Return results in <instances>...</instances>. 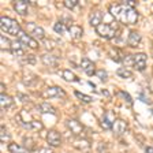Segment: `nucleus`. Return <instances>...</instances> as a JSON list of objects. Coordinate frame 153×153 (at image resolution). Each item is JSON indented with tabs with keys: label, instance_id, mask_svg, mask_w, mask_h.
<instances>
[{
	"label": "nucleus",
	"instance_id": "22",
	"mask_svg": "<svg viewBox=\"0 0 153 153\" xmlns=\"http://www.w3.org/2000/svg\"><path fill=\"white\" fill-rule=\"evenodd\" d=\"M62 76H63L67 82H78V81H79V78H78L71 70H63L62 71Z\"/></svg>",
	"mask_w": 153,
	"mask_h": 153
},
{
	"label": "nucleus",
	"instance_id": "36",
	"mask_svg": "<svg viewBox=\"0 0 153 153\" xmlns=\"http://www.w3.org/2000/svg\"><path fill=\"white\" fill-rule=\"evenodd\" d=\"M64 6L68 10H74L78 6V0H64Z\"/></svg>",
	"mask_w": 153,
	"mask_h": 153
},
{
	"label": "nucleus",
	"instance_id": "20",
	"mask_svg": "<svg viewBox=\"0 0 153 153\" xmlns=\"http://www.w3.org/2000/svg\"><path fill=\"white\" fill-rule=\"evenodd\" d=\"M22 126L29 128V130H33V131H40L44 128V124L40 120H29V122H26V123H23Z\"/></svg>",
	"mask_w": 153,
	"mask_h": 153
},
{
	"label": "nucleus",
	"instance_id": "21",
	"mask_svg": "<svg viewBox=\"0 0 153 153\" xmlns=\"http://www.w3.org/2000/svg\"><path fill=\"white\" fill-rule=\"evenodd\" d=\"M74 145H75V148H78V149H81V150H88L92 146V142H90V140H88V138H78V140L74 142Z\"/></svg>",
	"mask_w": 153,
	"mask_h": 153
},
{
	"label": "nucleus",
	"instance_id": "13",
	"mask_svg": "<svg viewBox=\"0 0 153 153\" xmlns=\"http://www.w3.org/2000/svg\"><path fill=\"white\" fill-rule=\"evenodd\" d=\"M27 6H29V0H16L14 3V8L19 15H26L27 14Z\"/></svg>",
	"mask_w": 153,
	"mask_h": 153
},
{
	"label": "nucleus",
	"instance_id": "18",
	"mask_svg": "<svg viewBox=\"0 0 153 153\" xmlns=\"http://www.w3.org/2000/svg\"><path fill=\"white\" fill-rule=\"evenodd\" d=\"M0 105H1V108L3 109L11 108V107L14 105L13 97H10V96L6 94V93H1V94H0Z\"/></svg>",
	"mask_w": 153,
	"mask_h": 153
},
{
	"label": "nucleus",
	"instance_id": "37",
	"mask_svg": "<svg viewBox=\"0 0 153 153\" xmlns=\"http://www.w3.org/2000/svg\"><path fill=\"white\" fill-rule=\"evenodd\" d=\"M123 6L126 7V8H134V7L137 6V3H135L134 0H124V1H123Z\"/></svg>",
	"mask_w": 153,
	"mask_h": 153
},
{
	"label": "nucleus",
	"instance_id": "29",
	"mask_svg": "<svg viewBox=\"0 0 153 153\" xmlns=\"http://www.w3.org/2000/svg\"><path fill=\"white\" fill-rule=\"evenodd\" d=\"M0 140H1V143H6L10 141V133L6 126H1V128H0Z\"/></svg>",
	"mask_w": 153,
	"mask_h": 153
},
{
	"label": "nucleus",
	"instance_id": "15",
	"mask_svg": "<svg viewBox=\"0 0 153 153\" xmlns=\"http://www.w3.org/2000/svg\"><path fill=\"white\" fill-rule=\"evenodd\" d=\"M101 21H102V13L101 11H93L89 16V23L93 26V27H97V26L101 25Z\"/></svg>",
	"mask_w": 153,
	"mask_h": 153
},
{
	"label": "nucleus",
	"instance_id": "32",
	"mask_svg": "<svg viewBox=\"0 0 153 153\" xmlns=\"http://www.w3.org/2000/svg\"><path fill=\"white\" fill-rule=\"evenodd\" d=\"M74 94H75L76 97H78L81 101H83V102H92L93 101V97H90V96H88V94H83L82 92L75 90V92H74Z\"/></svg>",
	"mask_w": 153,
	"mask_h": 153
},
{
	"label": "nucleus",
	"instance_id": "10",
	"mask_svg": "<svg viewBox=\"0 0 153 153\" xmlns=\"http://www.w3.org/2000/svg\"><path fill=\"white\" fill-rule=\"evenodd\" d=\"M66 126L67 128L74 134V135H79L83 130V126L81 122H78L76 119H67L66 120Z\"/></svg>",
	"mask_w": 153,
	"mask_h": 153
},
{
	"label": "nucleus",
	"instance_id": "41",
	"mask_svg": "<svg viewBox=\"0 0 153 153\" xmlns=\"http://www.w3.org/2000/svg\"><path fill=\"white\" fill-rule=\"evenodd\" d=\"M0 90H1V93H4V90H6V86H4V83H0Z\"/></svg>",
	"mask_w": 153,
	"mask_h": 153
},
{
	"label": "nucleus",
	"instance_id": "8",
	"mask_svg": "<svg viewBox=\"0 0 153 153\" xmlns=\"http://www.w3.org/2000/svg\"><path fill=\"white\" fill-rule=\"evenodd\" d=\"M47 142L51 146H60L62 143V135L57 130H49L47 134Z\"/></svg>",
	"mask_w": 153,
	"mask_h": 153
},
{
	"label": "nucleus",
	"instance_id": "19",
	"mask_svg": "<svg viewBox=\"0 0 153 153\" xmlns=\"http://www.w3.org/2000/svg\"><path fill=\"white\" fill-rule=\"evenodd\" d=\"M11 52L15 56H23V53H25V45L21 41H14L13 45H11Z\"/></svg>",
	"mask_w": 153,
	"mask_h": 153
},
{
	"label": "nucleus",
	"instance_id": "30",
	"mask_svg": "<svg viewBox=\"0 0 153 153\" xmlns=\"http://www.w3.org/2000/svg\"><path fill=\"white\" fill-rule=\"evenodd\" d=\"M23 146H25L26 150H30L32 152L34 149V140L32 137H25L23 138Z\"/></svg>",
	"mask_w": 153,
	"mask_h": 153
},
{
	"label": "nucleus",
	"instance_id": "1",
	"mask_svg": "<svg viewBox=\"0 0 153 153\" xmlns=\"http://www.w3.org/2000/svg\"><path fill=\"white\" fill-rule=\"evenodd\" d=\"M0 27H1V30H3L4 33L16 36V37H18L19 33L22 32L21 27H19V25L16 23V21L8 18V16H1V19H0Z\"/></svg>",
	"mask_w": 153,
	"mask_h": 153
},
{
	"label": "nucleus",
	"instance_id": "7",
	"mask_svg": "<svg viewBox=\"0 0 153 153\" xmlns=\"http://www.w3.org/2000/svg\"><path fill=\"white\" fill-rule=\"evenodd\" d=\"M18 41H21L23 45H26V47H29V48H38V44H37V41H36V38H33L30 34H26L25 32H21L18 34Z\"/></svg>",
	"mask_w": 153,
	"mask_h": 153
},
{
	"label": "nucleus",
	"instance_id": "28",
	"mask_svg": "<svg viewBox=\"0 0 153 153\" xmlns=\"http://www.w3.org/2000/svg\"><path fill=\"white\" fill-rule=\"evenodd\" d=\"M0 44H1V49H3V51H11L13 42L10 41L6 36H1V37H0Z\"/></svg>",
	"mask_w": 153,
	"mask_h": 153
},
{
	"label": "nucleus",
	"instance_id": "27",
	"mask_svg": "<svg viewBox=\"0 0 153 153\" xmlns=\"http://www.w3.org/2000/svg\"><path fill=\"white\" fill-rule=\"evenodd\" d=\"M7 148H8L10 153H26V150L23 149L21 145H18V143H15V142H10Z\"/></svg>",
	"mask_w": 153,
	"mask_h": 153
},
{
	"label": "nucleus",
	"instance_id": "38",
	"mask_svg": "<svg viewBox=\"0 0 153 153\" xmlns=\"http://www.w3.org/2000/svg\"><path fill=\"white\" fill-rule=\"evenodd\" d=\"M18 97L21 99V101L22 102H27L29 101V97L26 94H22V93H18Z\"/></svg>",
	"mask_w": 153,
	"mask_h": 153
},
{
	"label": "nucleus",
	"instance_id": "23",
	"mask_svg": "<svg viewBox=\"0 0 153 153\" xmlns=\"http://www.w3.org/2000/svg\"><path fill=\"white\" fill-rule=\"evenodd\" d=\"M53 30L57 33V34H63V33H66L67 30H68V26H67L63 21H57V22L53 25Z\"/></svg>",
	"mask_w": 153,
	"mask_h": 153
},
{
	"label": "nucleus",
	"instance_id": "26",
	"mask_svg": "<svg viewBox=\"0 0 153 153\" xmlns=\"http://www.w3.org/2000/svg\"><path fill=\"white\" fill-rule=\"evenodd\" d=\"M138 21V13L135 8H128L127 10V23H137Z\"/></svg>",
	"mask_w": 153,
	"mask_h": 153
},
{
	"label": "nucleus",
	"instance_id": "39",
	"mask_svg": "<svg viewBox=\"0 0 153 153\" xmlns=\"http://www.w3.org/2000/svg\"><path fill=\"white\" fill-rule=\"evenodd\" d=\"M26 57H27V62H29V63H32V64L36 63V57L33 56V55H27Z\"/></svg>",
	"mask_w": 153,
	"mask_h": 153
},
{
	"label": "nucleus",
	"instance_id": "12",
	"mask_svg": "<svg viewBox=\"0 0 153 153\" xmlns=\"http://www.w3.org/2000/svg\"><path fill=\"white\" fill-rule=\"evenodd\" d=\"M42 96L47 97V99H52V97H63L64 92H63L62 88H59V86H51V88L45 89V92L42 93Z\"/></svg>",
	"mask_w": 153,
	"mask_h": 153
},
{
	"label": "nucleus",
	"instance_id": "16",
	"mask_svg": "<svg viewBox=\"0 0 153 153\" xmlns=\"http://www.w3.org/2000/svg\"><path fill=\"white\" fill-rule=\"evenodd\" d=\"M68 33H70L71 38L79 40L83 34V29H82V26H79V25H71L70 27H68Z\"/></svg>",
	"mask_w": 153,
	"mask_h": 153
},
{
	"label": "nucleus",
	"instance_id": "42",
	"mask_svg": "<svg viewBox=\"0 0 153 153\" xmlns=\"http://www.w3.org/2000/svg\"><path fill=\"white\" fill-rule=\"evenodd\" d=\"M152 115H153V109H152Z\"/></svg>",
	"mask_w": 153,
	"mask_h": 153
},
{
	"label": "nucleus",
	"instance_id": "35",
	"mask_svg": "<svg viewBox=\"0 0 153 153\" xmlns=\"http://www.w3.org/2000/svg\"><path fill=\"white\" fill-rule=\"evenodd\" d=\"M119 94H120V97H123L124 101H126V104L128 105V107H131V104H133V100H131V96L128 94V93L126 92H119Z\"/></svg>",
	"mask_w": 153,
	"mask_h": 153
},
{
	"label": "nucleus",
	"instance_id": "34",
	"mask_svg": "<svg viewBox=\"0 0 153 153\" xmlns=\"http://www.w3.org/2000/svg\"><path fill=\"white\" fill-rule=\"evenodd\" d=\"M122 63L124 64V67H131V66H134V56H131V55H127V56H124L123 60H122Z\"/></svg>",
	"mask_w": 153,
	"mask_h": 153
},
{
	"label": "nucleus",
	"instance_id": "6",
	"mask_svg": "<svg viewBox=\"0 0 153 153\" xmlns=\"http://www.w3.org/2000/svg\"><path fill=\"white\" fill-rule=\"evenodd\" d=\"M146 60L148 56L143 52H138L134 55V68L137 71H143L146 68Z\"/></svg>",
	"mask_w": 153,
	"mask_h": 153
},
{
	"label": "nucleus",
	"instance_id": "25",
	"mask_svg": "<svg viewBox=\"0 0 153 153\" xmlns=\"http://www.w3.org/2000/svg\"><path fill=\"white\" fill-rule=\"evenodd\" d=\"M116 75L120 76V78H123V79H128V78H131L133 73H131L128 68H126V67H120V68L116 70Z\"/></svg>",
	"mask_w": 153,
	"mask_h": 153
},
{
	"label": "nucleus",
	"instance_id": "5",
	"mask_svg": "<svg viewBox=\"0 0 153 153\" xmlns=\"http://www.w3.org/2000/svg\"><path fill=\"white\" fill-rule=\"evenodd\" d=\"M115 115L112 111H107L104 115H102L101 120H100V126H101V128H104V130H111L112 126H114L115 123Z\"/></svg>",
	"mask_w": 153,
	"mask_h": 153
},
{
	"label": "nucleus",
	"instance_id": "2",
	"mask_svg": "<svg viewBox=\"0 0 153 153\" xmlns=\"http://www.w3.org/2000/svg\"><path fill=\"white\" fill-rule=\"evenodd\" d=\"M127 10L126 7L123 6V3H116V4H112L109 7V11H111V15L114 16L116 21L122 23H126L127 25Z\"/></svg>",
	"mask_w": 153,
	"mask_h": 153
},
{
	"label": "nucleus",
	"instance_id": "4",
	"mask_svg": "<svg viewBox=\"0 0 153 153\" xmlns=\"http://www.w3.org/2000/svg\"><path fill=\"white\" fill-rule=\"evenodd\" d=\"M27 30L30 32V36L36 40H45V30L38 25H34L33 22H27Z\"/></svg>",
	"mask_w": 153,
	"mask_h": 153
},
{
	"label": "nucleus",
	"instance_id": "40",
	"mask_svg": "<svg viewBox=\"0 0 153 153\" xmlns=\"http://www.w3.org/2000/svg\"><path fill=\"white\" fill-rule=\"evenodd\" d=\"M145 153H153V148L152 146H146L145 148Z\"/></svg>",
	"mask_w": 153,
	"mask_h": 153
},
{
	"label": "nucleus",
	"instance_id": "9",
	"mask_svg": "<svg viewBox=\"0 0 153 153\" xmlns=\"http://www.w3.org/2000/svg\"><path fill=\"white\" fill-rule=\"evenodd\" d=\"M81 68H82V71L86 74V75H94L96 74V66L94 63H93L90 59H88V57H82V60H81Z\"/></svg>",
	"mask_w": 153,
	"mask_h": 153
},
{
	"label": "nucleus",
	"instance_id": "3",
	"mask_svg": "<svg viewBox=\"0 0 153 153\" xmlns=\"http://www.w3.org/2000/svg\"><path fill=\"white\" fill-rule=\"evenodd\" d=\"M96 33H97L100 37L105 38V40H111V38H114L115 34H116V27L108 25V23H101L100 26L96 27Z\"/></svg>",
	"mask_w": 153,
	"mask_h": 153
},
{
	"label": "nucleus",
	"instance_id": "11",
	"mask_svg": "<svg viewBox=\"0 0 153 153\" xmlns=\"http://www.w3.org/2000/svg\"><path fill=\"white\" fill-rule=\"evenodd\" d=\"M126 130H127V122L123 119H116L114 126H112V131L115 135H122L126 133Z\"/></svg>",
	"mask_w": 153,
	"mask_h": 153
},
{
	"label": "nucleus",
	"instance_id": "17",
	"mask_svg": "<svg viewBox=\"0 0 153 153\" xmlns=\"http://www.w3.org/2000/svg\"><path fill=\"white\" fill-rule=\"evenodd\" d=\"M41 62L45 64L47 67H56L57 66V57L55 55H49V53H44L41 56Z\"/></svg>",
	"mask_w": 153,
	"mask_h": 153
},
{
	"label": "nucleus",
	"instance_id": "24",
	"mask_svg": "<svg viewBox=\"0 0 153 153\" xmlns=\"http://www.w3.org/2000/svg\"><path fill=\"white\" fill-rule=\"evenodd\" d=\"M38 109L42 112V114H51V115H56V109L52 107L51 104H48V102H42V104H40V107H38Z\"/></svg>",
	"mask_w": 153,
	"mask_h": 153
},
{
	"label": "nucleus",
	"instance_id": "33",
	"mask_svg": "<svg viewBox=\"0 0 153 153\" xmlns=\"http://www.w3.org/2000/svg\"><path fill=\"white\" fill-rule=\"evenodd\" d=\"M96 75L99 76L101 82H107V81H108V74H107L105 70H102V68H100V70L96 71Z\"/></svg>",
	"mask_w": 153,
	"mask_h": 153
},
{
	"label": "nucleus",
	"instance_id": "31",
	"mask_svg": "<svg viewBox=\"0 0 153 153\" xmlns=\"http://www.w3.org/2000/svg\"><path fill=\"white\" fill-rule=\"evenodd\" d=\"M42 44H44V47H45L47 51H52L53 48H56V41H55V40H51V38H45V40H42Z\"/></svg>",
	"mask_w": 153,
	"mask_h": 153
},
{
	"label": "nucleus",
	"instance_id": "14",
	"mask_svg": "<svg viewBox=\"0 0 153 153\" xmlns=\"http://www.w3.org/2000/svg\"><path fill=\"white\" fill-rule=\"evenodd\" d=\"M141 40H142V37H141L140 33L135 32V30H131V32L128 33V37H127V44L130 45V47H138Z\"/></svg>",
	"mask_w": 153,
	"mask_h": 153
}]
</instances>
